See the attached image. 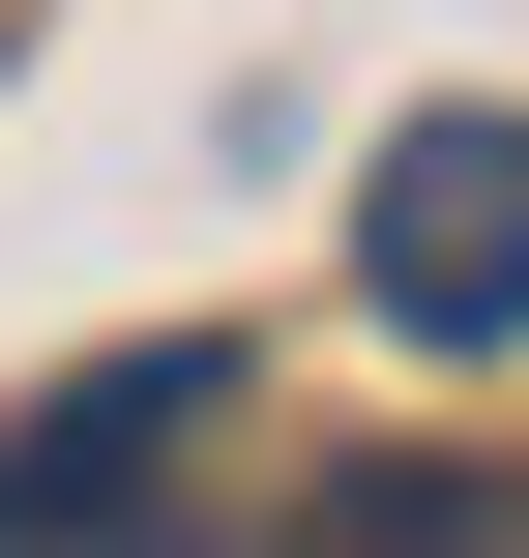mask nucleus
Returning <instances> with one entry per match:
<instances>
[{"label": "nucleus", "instance_id": "nucleus-1", "mask_svg": "<svg viewBox=\"0 0 529 558\" xmlns=\"http://www.w3.org/2000/svg\"><path fill=\"white\" fill-rule=\"evenodd\" d=\"M353 294L412 353H529V118H412L353 177Z\"/></svg>", "mask_w": 529, "mask_h": 558}, {"label": "nucleus", "instance_id": "nucleus-2", "mask_svg": "<svg viewBox=\"0 0 529 558\" xmlns=\"http://www.w3.org/2000/svg\"><path fill=\"white\" fill-rule=\"evenodd\" d=\"M206 441H236V353H206V324H177V353H88L59 412H0V558H59V530H147Z\"/></svg>", "mask_w": 529, "mask_h": 558}, {"label": "nucleus", "instance_id": "nucleus-3", "mask_svg": "<svg viewBox=\"0 0 529 558\" xmlns=\"http://www.w3.org/2000/svg\"><path fill=\"white\" fill-rule=\"evenodd\" d=\"M412 530H529V471H324V558H412Z\"/></svg>", "mask_w": 529, "mask_h": 558}]
</instances>
